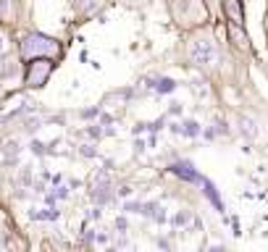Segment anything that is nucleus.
Wrapping results in <instances>:
<instances>
[{
	"mask_svg": "<svg viewBox=\"0 0 268 252\" xmlns=\"http://www.w3.org/2000/svg\"><path fill=\"white\" fill-rule=\"evenodd\" d=\"M181 53H184V63L189 69L200 71L202 77H218L221 69H224V48H221L216 29L210 24L184 34Z\"/></svg>",
	"mask_w": 268,
	"mask_h": 252,
	"instance_id": "obj_1",
	"label": "nucleus"
},
{
	"mask_svg": "<svg viewBox=\"0 0 268 252\" xmlns=\"http://www.w3.org/2000/svg\"><path fill=\"white\" fill-rule=\"evenodd\" d=\"M166 8H169L174 26L181 29L184 34L192 29H200V26H208L213 21L208 0H166Z\"/></svg>",
	"mask_w": 268,
	"mask_h": 252,
	"instance_id": "obj_2",
	"label": "nucleus"
},
{
	"mask_svg": "<svg viewBox=\"0 0 268 252\" xmlns=\"http://www.w3.org/2000/svg\"><path fill=\"white\" fill-rule=\"evenodd\" d=\"M18 58L24 63L34 58H50V61H63L66 58V45L58 37H50L45 32H24L18 40Z\"/></svg>",
	"mask_w": 268,
	"mask_h": 252,
	"instance_id": "obj_3",
	"label": "nucleus"
},
{
	"mask_svg": "<svg viewBox=\"0 0 268 252\" xmlns=\"http://www.w3.org/2000/svg\"><path fill=\"white\" fill-rule=\"evenodd\" d=\"M58 69V61H50V58H34V61H26L24 63V74H21V82H24V89L29 92H40L48 87L50 77Z\"/></svg>",
	"mask_w": 268,
	"mask_h": 252,
	"instance_id": "obj_4",
	"label": "nucleus"
},
{
	"mask_svg": "<svg viewBox=\"0 0 268 252\" xmlns=\"http://www.w3.org/2000/svg\"><path fill=\"white\" fill-rule=\"evenodd\" d=\"M87 194H89V200L95 205H100V208L116 197V186H113V181H110V171H108V168L95 171V176H92V181L87 186Z\"/></svg>",
	"mask_w": 268,
	"mask_h": 252,
	"instance_id": "obj_5",
	"label": "nucleus"
},
{
	"mask_svg": "<svg viewBox=\"0 0 268 252\" xmlns=\"http://www.w3.org/2000/svg\"><path fill=\"white\" fill-rule=\"evenodd\" d=\"M105 5H108V0H74V11H77L79 21H92V18L103 21Z\"/></svg>",
	"mask_w": 268,
	"mask_h": 252,
	"instance_id": "obj_6",
	"label": "nucleus"
},
{
	"mask_svg": "<svg viewBox=\"0 0 268 252\" xmlns=\"http://www.w3.org/2000/svg\"><path fill=\"white\" fill-rule=\"evenodd\" d=\"M226 37H229V45H232L234 53H242V55H250L253 53L250 37H247V32H245L242 24H229L226 21Z\"/></svg>",
	"mask_w": 268,
	"mask_h": 252,
	"instance_id": "obj_7",
	"label": "nucleus"
},
{
	"mask_svg": "<svg viewBox=\"0 0 268 252\" xmlns=\"http://www.w3.org/2000/svg\"><path fill=\"white\" fill-rule=\"evenodd\" d=\"M169 171L174 176H179L181 181H189V184H202V179H205V176L197 173V168H195V163H192V161H174L169 166Z\"/></svg>",
	"mask_w": 268,
	"mask_h": 252,
	"instance_id": "obj_8",
	"label": "nucleus"
},
{
	"mask_svg": "<svg viewBox=\"0 0 268 252\" xmlns=\"http://www.w3.org/2000/svg\"><path fill=\"white\" fill-rule=\"evenodd\" d=\"M221 5V13L229 24H242L245 26V8H242V0H218Z\"/></svg>",
	"mask_w": 268,
	"mask_h": 252,
	"instance_id": "obj_9",
	"label": "nucleus"
},
{
	"mask_svg": "<svg viewBox=\"0 0 268 252\" xmlns=\"http://www.w3.org/2000/svg\"><path fill=\"white\" fill-rule=\"evenodd\" d=\"M142 84L150 92H155V95H171V92L179 87V82L171 79V77H150V79H142Z\"/></svg>",
	"mask_w": 268,
	"mask_h": 252,
	"instance_id": "obj_10",
	"label": "nucleus"
},
{
	"mask_svg": "<svg viewBox=\"0 0 268 252\" xmlns=\"http://www.w3.org/2000/svg\"><path fill=\"white\" fill-rule=\"evenodd\" d=\"M237 132H239V137H245L247 142H253V139H258V121L247 113H239L237 116Z\"/></svg>",
	"mask_w": 268,
	"mask_h": 252,
	"instance_id": "obj_11",
	"label": "nucleus"
},
{
	"mask_svg": "<svg viewBox=\"0 0 268 252\" xmlns=\"http://www.w3.org/2000/svg\"><path fill=\"white\" fill-rule=\"evenodd\" d=\"M202 194H205V197H208V202L210 205H213V208L218 210V213H224L226 208H224V200H221V194H218V189H216V184L213 181H210V179H202Z\"/></svg>",
	"mask_w": 268,
	"mask_h": 252,
	"instance_id": "obj_12",
	"label": "nucleus"
},
{
	"mask_svg": "<svg viewBox=\"0 0 268 252\" xmlns=\"http://www.w3.org/2000/svg\"><path fill=\"white\" fill-rule=\"evenodd\" d=\"M26 218L29 221H58L61 210L58 208H32V210H26Z\"/></svg>",
	"mask_w": 268,
	"mask_h": 252,
	"instance_id": "obj_13",
	"label": "nucleus"
},
{
	"mask_svg": "<svg viewBox=\"0 0 268 252\" xmlns=\"http://www.w3.org/2000/svg\"><path fill=\"white\" fill-rule=\"evenodd\" d=\"M202 134V126H200V121L195 118H187V121H181V137H187V139H197Z\"/></svg>",
	"mask_w": 268,
	"mask_h": 252,
	"instance_id": "obj_14",
	"label": "nucleus"
},
{
	"mask_svg": "<svg viewBox=\"0 0 268 252\" xmlns=\"http://www.w3.org/2000/svg\"><path fill=\"white\" fill-rule=\"evenodd\" d=\"M82 134H85V137H89L92 142H100V139L105 137V129H103V124H97V121H95V124H87V126H85V132H82Z\"/></svg>",
	"mask_w": 268,
	"mask_h": 252,
	"instance_id": "obj_15",
	"label": "nucleus"
},
{
	"mask_svg": "<svg viewBox=\"0 0 268 252\" xmlns=\"http://www.w3.org/2000/svg\"><path fill=\"white\" fill-rule=\"evenodd\" d=\"M100 110H103V105H92V108H82V110H79L77 116H79L82 121H97Z\"/></svg>",
	"mask_w": 268,
	"mask_h": 252,
	"instance_id": "obj_16",
	"label": "nucleus"
},
{
	"mask_svg": "<svg viewBox=\"0 0 268 252\" xmlns=\"http://www.w3.org/2000/svg\"><path fill=\"white\" fill-rule=\"evenodd\" d=\"M118 5H124V8H132V11H140V8H147L153 3V0H116Z\"/></svg>",
	"mask_w": 268,
	"mask_h": 252,
	"instance_id": "obj_17",
	"label": "nucleus"
},
{
	"mask_svg": "<svg viewBox=\"0 0 268 252\" xmlns=\"http://www.w3.org/2000/svg\"><path fill=\"white\" fill-rule=\"evenodd\" d=\"M29 150H32V155H37V158H45V155H48V145H45L42 139H32V142H29Z\"/></svg>",
	"mask_w": 268,
	"mask_h": 252,
	"instance_id": "obj_18",
	"label": "nucleus"
},
{
	"mask_svg": "<svg viewBox=\"0 0 268 252\" xmlns=\"http://www.w3.org/2000/svg\"><path fill=\"white\" fill-rule=\"evenodd\" d=\"M189 218H192V216H189V210H179L177 216L171 218V226H177V229H181V226H187V223H189Z\"/></svg>",
	"mask_w": 268,
	"mask_h": 252,
	"instance_id": "obj_19",
	"label": "nucleus"
},
{
	"mask_svg": "<svg viewBox=\"0 0 268 252\" xmlns=\"http://www.w3.org/2000/svg\"><path fill=\"white\" fill-rule=\"evenodd\" d=\"M77 153H79L82 158H89V161H92V158H97V150H95V145H92V142L79 145V147H77Z\"/></svg>",
	"mask_w": 268,
	"mask_h": 252,
	"instance_id": "obj_20",
	"label": "nucleus"
},
{
	"mask_svg": "<svg viewBox=\"0 0 268 252\" xmlns=\"http://www.w3.org/2000/svg\"><path fill=\"white\" fill-rule=\"evenodd\" d=\"M142 205H145V202L126 200V202H124V213H140V216H142Z\"/></svg>",
	"mask_w": 268,
	"mask_h": 252,
	"instance_id": "obj_21",
	"label": "nucleus"
},
{
	"mask_svg": "<svg viewBox=\"0 0 268 252\" xmlns=\"http://www.w3.org/2000/svg\"><path fill=\"white\" fill-rule=\"evenodd\" d=\"M163 126H166V116H161V118L150 121V124H147V132H150V134H158V132H161Z\"/></svg>",
	"mask_w": 268,
	"mask_h": 252,
	"instance_id": "obj_22",
	"label": "nucleus"
},
{
	"mask_svg": "<svg viewBox=\"0 0 268 252\" xmlns=\"http://www.w3.org/2000/svg\"><path fill=\"white\" fill-rule=\"evenodd\" d=\"M113 226L118 229V234H126V231H129V221H126V216H118Z\"/></svg>",
	"mask_w": 268,
	"mask_h": 252,
	"instance_id": "obj_23",
	"label": "nucleus"
},
{
	"mask_svg": "<svg viewBox=\"0 0 268 252\" xmlns=\"http://www.w3.org/2000/svg\"><path fill=\"white\" fill-rule=\"evenodd\" d=\"M145 150H147V142H145L142 137H134V153H137V155H142Z\"/></svg>",
	"mask_w": 268,
	"mask_h": 252,
	"instance_id": "obj_24",
	"label": "nucleus"
},
{
	"mask_svg": "<svg viewBox=\"0 0 268 252\" xmlns=\"http://www.w3.org/2000/svg\"><path fill=\"white\" fill-rule=\"evenodd\" d=\"M116 121V116H110V113H103V110H100V116H97V124H103V126H110Z\"/></svg>",
	"mask_w": 268,
	"mask_h": 252,
	"instance_id": "obj_25",
	"label": "nucleus"
},
{
	"mask_svg": "<svg viewBox=\"0 0 268 252\" xmlns=\"http://www.w3.org/2000/svg\"><path fill=\"white\" fill-rule=\"evenodd\" d=\"M145 132H147V121H140V124H134V129H132L134 137H142Z\"/></svg>",
	"mask_w": 268,
	"mask_h": 252,
	"instance_id": "obj_26",
	"label": "nucleus"
},
{
	"mask_svg": "<svg viewBox=\"0 0 268 252\" xmlns=\"http://www.w3.org/2000/svg\"><path fill=\"white\" fill-rule=\"evenodd\" d=\"M202 137H205L208 142H213V139L218 137V132H216V126H208V129H202Z\"/></svg>",
	"mask_w": 268,
	"mask_h": 252,
	"instance_id": "obj_27",
	"label": "nucleus"
},
{
	"mask_svg": "<svg viewBox=\"0 0 268 252\" xmlns=\"http://www.w3.org/2000/svg\"><path fill=\"white\" fill-rule=\"evenodd\" d=\"M11 153H13V155H18V153H21V147H18V142H16V139H13V142H8V145H5V155H11Z\"/></svg>",
	"mask_w": 268,
	"mask_h": 252,
	"instance_id": "obj_28",
	"label": "nucleus"
},
{
	"mask_svg": "<svg viewBox=\"0 0 268 252\" xmlns=\"http://www.w3.org/2000/svg\"><path fill=\"white\" fill-rule=\"evenodd\" d=\"M103 218V210H100V205H95V208L89 210V221H100Z\"/></svg>",
	"mask_w": 268,
	"mask_h": 252,
	"instance_id": "obj_29",
	"label": "nucleus"
},
{
	"mask_svg": "<svg viewBox=\"0 0 268 252\" xmlns=\"http://www.w3.org/2000/svg\"><path fill=\"white\" fill-rule=\"evenodd\" d=\"M55 202H58L55 192H48V194H45V205H48V208H55Z\"/></svg>",
	"mask_w": 268,
	"mask_h": 252,
	"instance_id": "obj_30",
	"label": "nucleus"
},
{
	"mask_svg": "<svg viewBox=\"0 0 268 252\" xmlns=\"http://www.w3.org/2000/svg\"><path fill=\"white\" fill-rule=\"evenodd\" d=\"M116 194H118V197H129V194H132V186H118V189H116Z\"/></svg>",
	"mask_w": 268,
	"mask_h": 252,
	"instance_id": "obj_31",
	"label": "nucleus"
},
{
	"mask_svg": "<svg viewBox=\"0 0 268 252\" xmlns=\"http://www.w3.org/2000/svg\"><path fill=\"white\" fill-rule=\"evenodd\" d=\"M181 113V102H171V108H169V116H179Z\"/></svg>",
	"mask_w": 268,
	"mask_h": 252,
	"instance_id": "obj_32",
	"label": "nucleus"
},
{
	"mask_svg": "<svg viewBox=\"0 0 268 252\" xmlns=\"http://www.w3.org/2000/svg\"><path fill=\"white\" fill-rule=\"evenodd\" d=\"M61 181H63V173H55V176H50V184H53V186H58Z\"/></svg>",
	"mask_w": 268,
	"mask_h": 252,
	"instance_id": "obj_33",
	"label": "nucleus"
},
{
	"mask_svg": "<svg viewBox=\"0 0 268 252\" xmlns=\"http://www.w3.org/2000/svg\"><path fill=\"white\" fill-rule=\"evenodd\" d=\"M95 245H108V234H97L95 237Z\"/></svg>",
	"mask_w": 268,
	"mask_h": 252,
	"instance_id": "obj_34",
	"label": "nucleus"
},
{
	"mask_svg": "<svg viewBox=\"0 0 268 252\" xmlns=\"http://www.w3.org/2000/svg\"><path fill=\"white\" fill-rule=\"evenodd\" d=\"M3 55H5V37L0 34V58H3Z\"/></svg>",
	"mask_w": 268,
	"mask_h": 252,
	"instance_id": "obj_35",
	"label": "nucleus"
},
{
	"mask_svg": "<svg viewBox=\"0 0 268 252\" xmlns=\"http://www.w3.org/2000/svg\"><path fill=\"white\" fill-rule=\"evenodd\" d=\"M158 247H161V250H166V252H169V247H171V245H169V239H158Z\"/></svg>",
	"mask_w": 268,
	"mask_h": 252,
	"instance_id": "obj_36",
	"label": "nucleus"
},
{
	"mask_svg": "<svg viewBox=\"0 0 268 252\" xmlns=\"http://www.w3.org/2000/svg\"><path fill=\"white\" fill-rule=\"evenodd\" d=\"M210 252H226V247L224 245H213V247H210Z\"/></svg>",
	"mask_w": 268,
	"mask_h": 252,
	"instance_id": "obj_37",
	"label": "nucleus"
},
{
	"mask_svg": "<svg viewBox=\"0 0 268 252\" xmlns=\"http://www.w3.org/2000/svg\"><path fill=\"white\" fill-rule=\"evenodd\" d=\"M263 29H266V34H268V11H266V24H263Z\"/></svg>",
	"mask_w": 268,
	"mask_h": 252,
	"instance_id": "obj_38",
	"label": "nucleus"
},
{
	"mask_svg": "<svg viewBox=\"0 0 268 252\" xmlns=\"http://www.w3.org/2000/svg\"><path fill=\"white\" fill-rule=\"evenodd\" d=\"M218 3V0H208V5H216Z\"/></svg>",
	"mask_w": 268,
	"mask_h": 252,
	"instance_id": "obj_39",
	"label": "nucleus"
},
{
	"mask_svg": "<svg viewBox=\"0 0 268 252\" xmlns=\"http://www.w3.org/2000/svg\"><path fill=\"white\" fill-rule=\"evenodd\" d=\"M0 100H3V95H0Z\"/></svg>",
	"mask_w": 268,
	"mask_h": 252,
	"instance_id": "obj_40",
	"label": "nucleus"
},
{
	"mask_svg": "<svg viewBox=\"0 0 268 252\" xmlns=\"http://www.w3.org/2000/svg\"><path fill=\"white\" fill-rule=\"evenodd\" d=\"M132 252H134V250H132Z\"/></svg>",
	"mask_w": 268,
	"mask_h": 252,
	"instance_id": "obj_41",
	"label": "nucleus"
}]
</instances>
